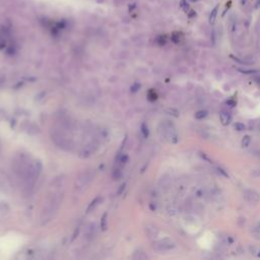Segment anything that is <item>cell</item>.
<instances>
[{"mask_svg": "<svg viewBox=\"0 0 260 260\" xmlns=\"http://www.w3.org/2000/svg\"><path fill=\"white\" fill-rule=\"evenodd\" d=\"M244 196H245V198L249 201V202H252V203H257L260 200L259 194L256 191H254V190H246L245 193H244Z\"/></svg>", "mask_w": 260, "mask_h": 260, "instance_id": "6da1fadb", "label": "cell"}, {"mask_svg": "<svg viewBox=\"0 0 260 260\" xmlns=\"http://www.w3.org/2000/svg\"><path fill=\"white\" fill-rule=\"evenodd\" d=\"M220 122H222L223 125H229L231 122H232V116L231 114L229 113L227 111H222L220 113Z\"/></svg>", "mask_w": 260, "mask_h": 260, "instance_id": "7a4b0ae2", "label": "cell"}, {"mask_svg": "<svg viewBox=\"0 0 260 260\" xmlns=\"http://www.w3.org/2000/svg\"><path fill=\"white\" fill-rule=\"evenodd\" d=\"M218 11H219V5H216L215 8L212 9V11L209 14V24H213V22L215 21V18H216V14H218Z\"/></svg>", "mask_w": 260, "mask_h": 260, "instance_id": "3957f363", "label": "cell"}, {"mask_svg": "<svg viewBox=\"0 0 260 260\" xmlns=\"http://www.w3.org/2000/svg\"><path fill=\"white\" fill-rule=\"evenodd\" d=\"M250 143H251V137L249 136V135H245V136L243 137L242 141H241L242 147H248L250 145Z\"/></svg>", "mask_w": 260, "mask_h": 260, "instance_id": "277c9868", "label": "cell"}, {"mask_svg": "<svg viewBox=\"0 0 260 260\" xmlns=\"http://www.w3.org/2000/svg\"><path fill=\"white\" fill-rule=\"evenodd\" d=\"M208 114V112L207 111H205V110H201V111H198L197 113L195 114V118L196 119H198V120H201V119H203L205 118L207 116Z\"/></svg>", "mask_w": 260, "mask_h": 260, "instance_id": "5b68a950", "label": "cell"}, {"mask_svg": "<svg viewBox=\"0 0 260 260\" xmlns=\"http://www.w3.org/2000/svg\"><path fill=\"white\" fill-rule=\"evenodd\" d=\"M250 251H251V254L256 256V257L260 258V248L258 247H250Z\"/></svg>", "mask_w": 260, "mask_h": 260, "instance_id": "8992f818", "label": "cell"}, {"mask_svg": "<svg viewBox=\"0 0 260 260\" xmlns=\"http://www.w3.org/2000/svg\"><path fill=\"white\" fill-rule=\"evenodd\" d=\"M180 6H181V8L183 9L186 13H187L188 11H189V9H190V7H189L188 3H187V1H186V0H181V2H180Z\"/></svg>", "mask_w": 260, "mask_h": 260, "instance_id": "52a82bcc", "label": "cell"}, {"mask_svg": "<svg viewBox=\"0 0 260 260\" xmlns=\"http://www.w3.org/2000/svg\"><path fill=\"white\" fill-rule=\"evenodd\" d=\"M238 71L244 73V74H253V73L258 72V70H255V69H241V68H238Z\"/></svg>", "mask_w": 260, "mask_h": 260, "instance_id": "ba28073f", "label": "cell"}, {"mask_svg": "<svg viewBox=\"0 0 260 260\" xmlns=\"http://www.w3.org/2000/svg\"><path fill=\"white\" fill-rule=\"evenodd\" d=\"M235 129L237 131H244V130L246 129V126L244 125L243 123H241V122H237L235 124Z\"/></svg>", "mask_w": 260, "mask_h": 260, "instance_id": "9c48e42d", "label": "cell"}, {"mask_svg": "<svg viewBox=\"0 0 260 260\" xmlns=\"http://www.w3.org/2000/svg\"><path fill=\"white\" fill-rule=\"evenodd\" d=\"M187 15H188V17H190V18L195 17H196V11L190 10V11H188V12H187Z\"/></svg>", "mask_w": 260, "mask_h": 260, "instance_id": "30bf717a", "label": "cell"}, {"mask_svg": "<svg viewBox=\"0 0 260 260\" xmlns=\"http://www.w3.org/2000/svg\"><path fill=\"white\" fill-rule=\"evenodd\" d=\"M218 171L219 172L222 174L223 176H225V177H227V178H229V174L227 173V172H225V170H223V169H220V168H218Z\"/></svg>", "mask_w": 260, "mask_h": 260, "instance_id": "8fae6325", "label": "cell"}, {"mask_svg": "<svg viewBox=\"0 0 260 260\" xmlns=\"http://www.w3.org/2000/svg\"><path fill=\"white\" fill-rule=\"evenodd\" d=\"M226 104H227V105H229V106H230V107H235V106H236V102H235V101H232V100H229V101H227Z\"/></svg>", "mask_w": 260, "mask_h": 260, "instance_id": "7c38bea8", "label": "cell"}, {"mask_svg": "<svg viewBox=\"0 0 260 260\" xmlns=\"http://www.w3.org/2000/svg\"><path fill=\"white\" fill-rule=\"evenodd\" d=\"M143 133H144V136L146 137L149 135V131H147V127L145 125H143Z\"/></svg>", "mask_w": 260, "mask_h": 260, "instance_id": "4fadbf2b", "label": "cell"}, {"mask_svg": "<svg viewBox=\"0 0 260 260\" xmlns=\"http://www.w3.org/2000/svg\"><path fill=\"white\" fill-rule=\"evenodd\" d=\"M191 2H196V1H198V0H190Z\"/></svg>", "mask_w": 260, "mask_h": 260, "instance_id": "5bb4252c", "label": "cell"}]
</instances>
